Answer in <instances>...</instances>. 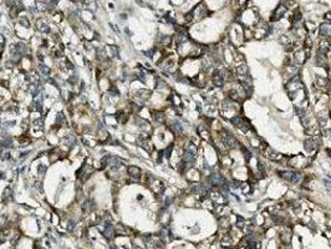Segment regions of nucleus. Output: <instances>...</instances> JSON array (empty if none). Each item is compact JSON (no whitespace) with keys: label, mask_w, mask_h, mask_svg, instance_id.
Here are the masks:
<instances>
[{"label":"nucleus","mask_w":331,"mask_h":249,"mask_svg":"<svg viewBox=\"0 0 331 249\" xmlns=\"http://www.w3.org/2000/svg\"><path fill=\"white\" fill-rule=\"evenodd\" d=\"M108 50H111V51H112V56L118 55V47H117L116 45H110V46H108Z\"/></svg>","instance_id":"a211bd4d"},{"label":"nucleus","mask_w":331,"mask_h":249,"mask_svg":"<svg viewBox=\"0 0 331 249\" xmlns=\"http://www.w3.org/2000/svg\"><path fill=\"white\" fill-rule=\"evenodd\" d=\"M0 144H1L3 147L5 148H9V147H12V138L9 136H5L4 138H0Z\"/></svg>","instance_id":"1a4fd4ad"},{"label":"nucleus","mask_w":331,"mask_h":249,"mask_svg":"<svg viewBox=\"0 0 331 249\" xmlns=\"http://www.w3.org/2000/svg\"><path fill=\"white\" fill-rule=\"evenodd\" d=\"M286 10H288V6L285 5V4H280V5L276 8V9L274 10V12H273V15H271V18H270V21H278V20H280L283 18L284 15H285V12H286Z\"/></svg>","instance_id":"f03ea898"},{"label":"nucleus","mask_w":331,"mask_h":249,"mask_svg":"<svg viewBox=\"0 0 331 249\" xmlns=\"http://www.w3.org/2000/svg\"><path fill=\"white\" fill-rule=\"evenodd\" d=\"M18 21H19V24H21L25 28H30V21H29V19L25 18V16H20L18 19Z\"/></svg>","instance_id":"ddd939ff"},{"label":"nucleus","mask_w":331,"mask_h":249,"mask_svg":"<svg viewBox=\"0 0 331 249\" xmlns=\"http://www.w3.org/2000/svg\"><path fill=\"white\" fill-rule=\"evenodd\" d=\"M153 120L154 122L158 123V124H162L167 121V117H166V113L162 111H153Z\"/></svg>","instance_id":"39448f33"},{"label":"nucleus","mask_w":331,"mask_h":249,"mask_svg":"<svg viewBox=\"0 0 331 249\" xmlns=\"http://www.w3.org/2000/svg\"><path fill=\"white\" fill-rule=\"evenodd\" d=\"M126 18H127V16H126V14H122V15H121V19H126Z\"/></svg>","instance_id":"393cba45"},{"label":"nucleus","mask_w":331,"mask_h":249,"mask_svg":"<svg viewBox=\"0 0 331 249\" xmlns=\"http://www.w3.org/2000/svg\"><path fill=\"white\" fill-rule=\"evenodd\" d=\"M67 228H69L70 230H72L74 228H75V222H74V221H70V222H69V226H67Z\"/></svg>","instance_id":"5701e85b"},{"label":"nucleus","mask_w":331,"mask_h":249,"mask_svg":"<svg viewBox=\"0 0 331 249\" xmlns=\"http://www.w3.org/2000/svg\"><path fill=\"white\" fill-rule=\"evenodd\" d=\"M0 157H1V160L3 161H8V160H10V152L9 151H1V153H0Z\"/></svg>","instance_id":"f3484780"},{"label":"nucleus","mask_w":331,"mask_h":249,"mask_svg":"<svg viewBox=\"0 0 331 249\" xmlns=\"http://www.w3.org/2000/svg\"><path fill=\"white\" fill-rule=\"evenodd\" d=\"M97 60H100V61H106L107 60L106 51H105V50H97Z\"/></svg>","instance_id":"4468645a"},{"label":"nucleus","mask_w":331,"mask_h":249,"mask_svg":"<svg viewBox=\"0 0 331 249\" xmlns=\"http://www.w3.org/2000/svg\"><path fill=\"white\" fill-rule=\"evenodd\" d=\"M304 148H305V151L309 152V153L314 152V151H315V149L317 148V143L312 140L311 136H309L308 138L304 141Z\"/></svg>","instance_id":"20e7f679"},{"label":"nucleus","mask_w":331,"mask_h":249,"mask_svg":"<svg viewBox=\"0 0 331 249\" xmlns=\"http://www.w3.org/2000/svg\"><path fill=\"white\" fill-rule=\"evenodd\" d=\"M37 171H39V174H44V173H45V171H46V167H45V166H43V164H40V166H39V169H37Z\"/></svg>","instance_id":"4be33fe9"},{"label":"nucleus","mask_w":331,"mask_h":249,"mask_svg":"<svg viewBox=\"0 0 331 249\" xmlns=\"http://www.w3.org/2000/svg\"><path fill=\"white\" fill-rule=\"evenodd\" d=\"M34 126H35V127L43 128V120H35V121H34Z\"/></svg>","instance_id":"aec40b11"},{"label":"nucleus","mask_w":331,"mask_h":249,"mask_svg":"<svg viewBox=\"0 0 331 249\" xmlns=\"http://www.w3.org/2000/svg\"><path fill=\"white\" fill-rule=\"evenodd\" d=\"M55 56L56 57H62V51H58V50H57V51L55 52Z\"/></svg>","instance_id":"b1692460"},{"label":"nucleus","mask_w":331,"mask_h":249,"mask_svg":"<svg viewBox=\"0 0 331 249\" xmlns=\"http://www.w3.org/2000/svg\"><path fill=\"white\" fill-rule=\"evenodd\" d=\"M116 120L118 121L120 123H126L127 122V120H128V115L127 113H125V112H118V113H116Z\"/></svg>","instance_id":"9d476101"},{"label":"nucleus","mask_w":331,"mask_h":249,"mask_svg":"<svg viewBox=\"0 0 331 249\" xmlns=\"http://www.w3.org/2000/svg\"><path fill=\"white\" fill-rule=\"evenodd\" d=\"M107 94L110 95V96H118V95H120V91L117 90V87H116V86H111L110 89H108Z\"/></svg>","instance_id":"2eb2a0df"},{"label":"nucleus","mask_w":331,"mask_h":249,"mask_svg":"<svg viewBox=\"0 0 331 249\" xmlns=\"http://www.w3.org/2000/svg\"><path fill=\"white\" fill-rule=\"evenodd\" d=\"M66 69H67V70H74V69H75V66H74L72 62L67 60V61H66Z\"/></svg>","instance_id":"412c9836"},{"label":"nucleus","mask_w":331,"mask_h":249,"mask_svg":"<svg viewBox=\"0 0 331 249\" xmlns=\"http://www.w3.org/2000/svg\"><path fill=\"white\" fill-rule=\"evenodd\" d=\"M127 173L128 176L132 178L133 181H140V178L142 176V171L138 167H136V166H129V167L127 168Z\"/></svg>","instance_id":"7ed1b4c3"},{"label":"nucleus","mask_w":331,"mask_h":249,"mask_svg":"<svg viewBox=\"0 0 331 249\" xmlns=\"http://www.w3.org/2000/svg\"><path fill=\"white\" fill-rule=\"evenodd\" d=\"M278 174H279V177L281 178V180H284L285 182H288V183L294 184L296 171H291V169H279Z\"/></svg>","instance_id":"f257e3e1"},{"label":"nucleus","mask_w":331,"mask_h":249,"mask_svg":"<svg viewBox=\"0 0 331 249\" xmlns=\"http://www.w3.org/2000/svg\"><path fill=\"white\" fill-rule=\"evenodd\" d=\"M82 209L85 213H91V212L95 209V202L92 201V199H86L82 204Z\"/></svg>","instance_id":"0eeeda50"},{"label":"nucleus","mask_w":331,"mask_h":249,"mask_svg":"<svg viewBox=\"0 0 331 249\" xmlns=\"http://www.w3.org/2000/svg\"><path fill=\"white\" fill-rule=\"evenodd\" d=\"M108 161H110V157H108V156H105L100 161V164H101V166H100V169H103L105 167H106V166L108 164Z\"/></svg>","instance_id":"dca6fc26"},{"label":"nucleus","mask_w":331,"mask_h":249,"mask_svg":"<svg viewBox=\"0 0 331 249\" xmlns=\"http://www.w3.org/2000/svg\"><path fill=\"white\" fill-rule=\"evenodd\" d=\"M77 82H78V78H77L76 75H72V76L69 78V84H71V85H76Z\"/></svg>","instance_id":"6ab92c4d"},{"label":"nucleus","mask_w":331,"mask_h":249,"mask_svg":"<svg viewBox=\"0 0 331 249\" xmlns=\"http://www.w3.org/2000/svg\"><path fill=\"white\" fill-rule=\"evenodd\" d=\"M136 96L140 98L141 101H146V100L149 98V96H151V91H148V90H138Z\"/></svg>","instance_id":"6e6552de"},{"label":"nucleus","mask_w":331,"mask_h":249,"mask_svg":"<svg viewBox=\"0 0 331 249\" xmlns=\"http://www.w3.org/2000/svg\"><path fill=\"white\" fill-rule=\"evenodd\" d=\"M39 71H40L41 75H44V76H47V75L50 74V69H49V66H46V65H44V64H40V65H39Z\"/></svg>","instance_id":"9b49d317"},{"label":"nucleus","mask_w":331,"mask_h":249,"mask_svg":"<svg viewBox=\"0 0 331 249\" xmlns=\"http://www.w3.org/2000/svg\"><path fill=\"white\" fill-rule=\"evenodd\" d=\"M4 199L5 201H9V199H12V191L11 188H9V187H6L5 189H4Z\"/></svg>","instance_id":"f8f14e48"},{"label":"nucleus","mask_w":331,"mask_h":249,"mask_svg":"<svg viewBox=\"0 0 331 249\" xmlns=\"http://www.w3.org/2000/svg\"><path fill=\"white\" fill-rule=\"evenodd\" d=\"M36 25H37V29H39L40 32H45V34L50 32V28H49L47 23L45 21V19H39L36 21Z\"/></svg>","instance_id":"423d86ee"}]
</instances>
